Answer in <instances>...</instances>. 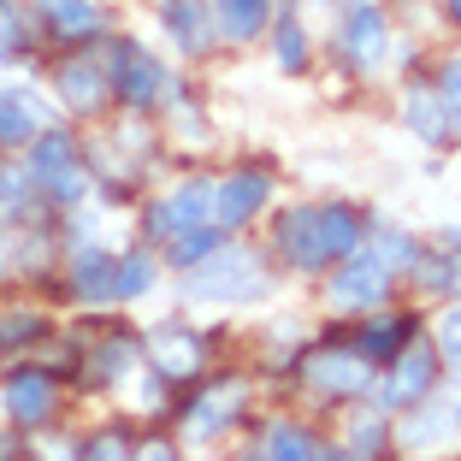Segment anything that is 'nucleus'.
<instances>
[{
	"mask_svg": "<svg viewBox=\"0 0 461 461\" xmlns=\"http://www.w3.org/2000/svg\"><path fill=\"white\" fill-rule=\"evenodd\" d=\"M278 249L296 272H326L361 249V219L349 207H290L278 219Z\"/></svg>",
	"mask_w": 461,
	"mask_h": 461,
	"instance_id": "obj_1",
	"label": "nucleus"
},
{
	"mask_svg": "<svg viewBox=\"0 0 461 461\" xmlns=\"http://www.w3.org/2000/svg\"><path fill=\"white\" fill-rule=\"evenodd\" d=\"M190 302H255L267 296V260L255 249H213L190 267Z\"/></svg>",
	"mask_w": 461,
	"mask_h": 461,
	"instance_id": "obj_2",
	"label": "nucleus"
},
{
	"mask_svg": "<svg viewBox=\"0 0 461 461\" xmlns=\"http://www.w3.org/2000/svg\"><path fill=\"white\" fill-rule=\"evenodd\" d=\"M391 296V272L379 267V255H343L338 260V278H331V308L343 313H361V308H379Z\"/></svg>",
	"mask_w": 461,
	"mask_h": 461,
	"instance_id": "obj_3",
	"label": "nucleus"
},
{
	"mask_svg": "<svg viewBox=\"0 0 461 461\" xmlns=\"http://www.w3.org/2000/svg\"><path fill=\"white\" fill-rule=\"evenodd\" d=\"M107 89L124 101V107H154V95L166 89V71L154 66L142 48H131V41H119L107 59Z\"/></svg>",
	"mask_w": 461,
	"mask_h": 461,
	"instance_id": "obj_4",
	"label": "nucleus"
},
{
	"mask_svg": "<svg viewBox=\"0 0 461 461\" xmlns=\"http://www.w3.org/2000/svg\"><path fill=\"white\" fill-rule=\"evenodd\" d=\"M30 172L48 184V195H59V202H83V166H77V142H71L66 131H48L36 142V160H30Z\"/></svg>",
	"mask_w": 461,
	"mask_h": 461,
	"instance_id": "obj_5",
	"label": "nucleus"
},
{
	"mask_svg": "<svg viewBox=\"0 0 461 461\" xmlns=\"http://www.w3.org/2000/svg\"><path fill=\"white\" fill-rule=\"evenodd\" d=\"M432 379H438V355L426 349V343H408V349H396L391 379H384L379 402L384 408H420L426 391H432Z\"/></svg>",
	"mask_w": 461,
	"mask_h": 461,
	"instance_id": "obj_6",
	"label": "nucleus"
},
{
	"mask_svg": "<svg viewBox=\"0 0 461 461\" xmlns=\"http://www.w3.org/2000/svg\"><path fill=\"white\" fill-rule=\"evenodd\" d=\"M302 379H308V391H320V396H355V391H366V361L355 349H313L308 361H302Z\"/></svg>",
	"mask_w": 461,
	"mask_h": 461,
	"instance_id": "obj_7",
	"label": "nucleus"
},
{
	"mask_svg": "<svg viewBox=\"0 0 461 461\" xmlns=\"http://www.w3.org/2000/svg\"><path fill=\"white\" fill-rule=\"evenodd\" d=\"M202 219H213V184H207V177H190V184H177V190L149 213V230L177 237V230H195Z\"/></svg>",
	"mask_w": 461,
	"mask_h": 461,
	"instance_id": "obj_8",
	"label": "nucleus"
},
{
	"mask_svg": "<svg viewBox=\"0 0 461 461\" xmlns=\"http://www.w3.org/2000/svg\"><path fill=\"white\" fill-rule=\"evenodd\" d=\"M267 195H272L267 172H237L225 184H213V225H249L267 207Z\"/></svg>",
	"mask_w": 461,
	"mask_h": 461,
	"instance_id": "obj_9",
	"label": "nucleus"
},
{
	"mask_svg": "<svg viewBox=\"0 0 461 461\" xmlns=\"http://www.w3.org/2000/svg\"><path fill=\"white\" fill-rule=\"evenodd\" d=\"M243 384L237 379H225V384H213V391H202L190 402V414H184V432L195 438V444H207V438H219L230 420H237V408H243Z\"/></svg>",
	"mask_w": 461,
	"mask_h": 461,
	"instance_id": "obj_10",
	"label": "nucleus"
},
{
	"mask_svg": "<svg viewBox=\"0 0 461 461\" xmlns=\"http://www.w3.org/2000/svg\"><path fill=\"white\" fill-rule=\"evenodd\" d=\"M202 355H207V343L184 326H160L149 338V361H154L160 379H190V373H202Z\"/></svg>",
	"mask_w": 461,
	"mask_h": 461,
	"instance_id": "obj_11",
	"label": "nucleus"
},
{
	"mask_svg": "<svg viewBox=\"0 0 461 461\" xmlns=\"http://www.w3.org/2000/svg\"><path fill=\"white\" fill-rule=\"evenodd\" d=\"M107 59H66L59 66V101L71 113H101L107 107Z\"/></svg>",
	"mask_w": 461,
	"mask_h": 461,
	"instance_id": "obj_12",
	"label": "nucleus"
},
{
	"mask_svg": "<svg viewBox=\"0 0 461 461\" xmlns=\"http://www.w3.org/2000/svg\"><path fill=\"white\" fill-rule=\"evenodd\" d=\"M54 402H59V384L48 379V373H36V366L6 379V414H13L18 426H41L54 414Z\"/></svg>",
	"mask_w": 461,
	"mask_h": 461,
	"instance_id": "obj_13",
	"label": "nucleus"
},
{
	"mask_svg": "<svg viewBox=\"0 0 461 461\" xmlns=\"http://www.w3.org/2000/svg\"><path fill=\"white\" fill-rule=\"evenodd\" d=\"M384 41H391V30H384V13H379V6H355L349 24L338 30L343 59H355V66H379V59H384Z\"/></svg>",
	"mask_w": 461,
	"mask_h": 461,
	"instance_id": "obj_14",
	"label": "nucleus"
},
{
	"mask_svg": "<svg viewBox=\"0 0 461 461\" xmlns=\"http://www.w3.org/2000/svg\"><path fill=\"white\" fill-rule=\"evenodd\" d=\"M213 6L207 0H166L160 6V18H166V30H172V41L184 48V54H207V41H213Z\"/></svg>",
	"mask_w": 461,
	"mask_h": 461,
	"instance_id": "obj_15",
	"label": "nucleus"
},
{
	"mask_svg": "<svg viewBox=\"0 0 461 461\" xmlns=\"http://www.w3.org/2000/svg\"><path fill=\"white\" fill-rule=\"evenodd\" d=\"M402 119L420 142H444L449 136V113H444V101H438V89H426V83H414L402 95Z\"/></svg>",
	"mask_w": 461,
	"mask_h": 461,
	"instance_id": "obj_16",
	"label": "nucleus"
},
{
	"mask_svg": "<svg viewBox=\"0 0 461 461\" xmlns=\"http://www.w3.org/2000/svg\"><path fill=\"white\" fill-rule=\"evenodd\" d=\"M41 13H48V30L59 41H89L101 36V13L89 0H41Z\"/></svg>",
	"mask_w": 461,
	"mask_h": 461,
	"instance_id": "obj_17",
	"label": "nucleus"
},
{
	"mask_svg": "<svg viewBox=\"0 0 461 461\" xmlns=\"http://www.w3.org/2000/svg\"><path fill=\"white\" fill-rule=\"evenodd\" d=\"M41 131V107L30 89H0V142H30Z\"/></svg>",
	"mask_w": 461,
	"mask_h": 461,
	"instance_id": "obj_18",
	"label": "nucleus"
},
{
	"mask_svg": "<svg viewBox=\"0 0 461 461\" xmlns=\"http://www.w3.org/2000/svg\"><path fill=\"white\" fill-rule=\"evenodd\" d=\"M113 267H119V260H113L107 249H83L77 267H71V290H77L83 302H113Z\"/></svg>",
	"mask_w": 461,
	"mask_h": 461,
	"instance_id": "obj_19",
	"label": "nucleus"
},
{
	"mask_svg": "<svg viewBox=\"0 0 461 461\" xmlns=\"http://www.w3.org/2000/svg\"><path fill=\"white\" fill-rule=\"evenodd\" d=\"M267 13L272 0H219V30H225V41H249L267 30Z\"/></svg>",
	"mask_w": 461,
	"mask_h": 461,
	"instance_id": "obj_20",
	"label": "nucleus"
},
{
	"mask_svg": "<svg viewBox=\"0 0 461 461\" xmlns=\"http://www.w3.org/2000/svg\"><path fill=\"white\" fill-rule=\"evenodd\" d=\"M408 320H373V326L361 331V338H355V355H361V361H391L396 349H402V338H408Z\"/></svg>",
	"mask_w": 461,
	"mask_h": 461,
	"instance_id": "obj_21",
	"label": "nucleus"
},
{
	"mask_svg": "<svg viewBox=\"0 0 461 461\" xmlns=\"http://www.w3.org/2000/svg\"><path fill=\"white\" fill-rule=\"evenodd\" d=\"M149 278H154V260L149 255H124L119 267H113V302L142 296V290H149Z\"/></svg>",
	"mask_w": 461,
	"mask_h": 461,
	"instance_id": "obj_22",
	"label": "nucleus"
},
{
	"mask_svg": "<svg viewBox=\"0 0 461 461\" xmlns=\"http://www.w3.org/2000/svg\"><path fill=\"white\" fill-rule=\"evenodd\" d=\"M267 461H320V449H313V438L302 426H278L267 444Z\"/></svg>",
	"mask_w": 461,
	"mask_h": 461,
	"instance_id": "obj_23",
	"label": "nucleus"
},
{
	"mask_svg": "<svg viewBox=\"0 0 461 461\" xmlns=\"http://www.w3.org/2000/svg\"><path fill=\"white\" fill-rule=\"evenodd\" d=\"M420 272H426V285H438V290H461V255L456 249H438L432 260H420Z\"/></svg>",
	"mask_w": 461,
	"mask_h": 461,
	"instance_id": "obj_24",
	"label": "nucleus"
},
{
	"mask_svg": "<svg viewBox=\"0 0 461 461\" xmlns=\"http://www.w3.org/2000/svg\"><path fill=\"white\" fill-rule=\"evenodd\" d=\"M213 230H202V225H195V230H177V249H172V260H177V267H195V260H202V255H213Z\"/></svg>",
	"mask_w": 461,
	"mask_h": 461,
	"instance_id": "obj_25",
	"label": "nucleus"
},
{
	"mask_svg": "<svg viewBox=\"0 0 461 461\" xmlns=\"http://www.w3.org/2000/svg\"><path fill=\"white\" fill-rule=\"evenodd\" d=\"M278 66H285V71H296V66H308V41H302V30H296V18H285V24H278Z\"/></svg>",
	"mask_w": 461,
	"mask_h": 461,
	"instance_id": "obj_26",
	"label": "nucleus"
},
{
	"mask_svg": "<svg viewBox=\"0 0 461 461\" xmlns=\"http://www.w3.org/2000/svg\"><path fill=\"white\" fill-rule=\"evenodd\" d=\"M83 461H131V438H124V432H101V438H89Z\"/></svg>",
	"mask_w": 461,
	"mask_h": 461,
	"instance_id": "obj_27",
	"label": "nucleus"
},
{
	"mask_svg": "<svg viewBox=\"0 0 461 461\" xmlns=\"http://www.w3.org/2000/svg\"><path fill=\"white\" fill-rule=\"evenodd\" d=\"M36 331H41L36 313H6V320H0V349H18V343L36 338Z\"/></svg>",
	"mask_w": 461,
	"mask_h": 461,
	"instance_id": "obj_28",
	"label": "nucleus"
},
{
	"mask_svg": "<svg viewBox=\"0 0 461 461\" xmlns=\"http://www.w3.org/2000/svg\"><path fill=\"white\" fill-rule=\"evenodd\" d=\"M373 255H379V267H384V272H402V267H414V260H420L408 237H384V243L373 249Z\"/></svg>",
	"mask_w": 461,
	"mask_h": 461,
	"instance_id": "obj_29",
	"label": "nucleus"
},
{
	"mask_svg": "<svg viewBox=\"0 0 461 461\" xmlns=\"http://www.w3.org/2000/svg\"><path fill=\"white\" fill-rule=\"evenodd\" d=\"M379 444H384V420H379V414H361V420L349 426V449H361V456H373Z\"/></svg>",
	"mask_w": 461,
	"mask_h": 461,
	"instance_id": "obj_30",
	"label": "nucleus"
},
{
	"mask_svg": "<svg viewBox=\"0 0 461 461\" xmlns=\"http://www.w3.org/2000/svg\"><path fill=\"white\" fill-rule=\"evenodd\" d=\"M438 349H444V361L461 373V308L444 313V326H438Z\"/></svg>",
	"mask_w": 461,
	"mask_h": 461,
	"instance_id": "obj_31",
	"label": "nucleus"
},
{
	"mask_svg": "<svg viewBox=\"0 0 461 461\" xmlns=\"http://www.w3.org/2000/svg\"><path fill=\"white\" fill-rule=\"evenodd\" d=\"M438 101H444V113H449V124H461V59L444 71V89H438Z\"/></svg>",
	"mask_w": 461,
	"mask_h": 461,
	"instance_id": "obj_32",
	"label": "nucleus"
},
{
	"mask_svg": "<svg viewBox=\"0 0 461 461\" xmlns=\"http://www.w3.org/2000/svg\"><path fill=\"white\" fill-rule=\"evenodd\" d=\"M124 361H131V349H124V343H101L95 366H101V373H107V379H113V373H124Z\"/></svg>",
	"mask_w": 461,
	"mask_h": 461,
	"instance_id": "obj_33",
	"label": "nucleus"
},
{
	"mask_svg": "<svg viewBox=\"0 0 461 461\" xmlns=\"http://www.w3.org/2000/svg\"><path fill=\"white\" fill-rule=\"evenodd\" d=\"M13 41H18V13H13V6H0V59H6Z\"/></svg>",
	"mask_w": 461,
	"mask_h": 461,
	"instance_id": "obj_34",
	"label": "nucleus"
},
{
	"mask_svg": "<svg viewBox=\"0 0 461 461\" xmlns=\"http://www.w3.org/2000/svg\"><path fill=\"white\" fill-rule=\"evenodd\" d=\"M131 461H177V449H172V444H142Z\"/></svg>",
	"mask_w": 461,
	"mask_h": 461,
	"instance_id": "obj_35",
	"label": "nucleus"
},
{
	"mask_svg": "<svg viewBox=\"0 0 461 461\" xmlns=\"http://www.w3.org/2000/svg\"><path fill=\"white\" fill-rule=\"evenodd\" d=\"M320 461H366L361 449H331V456H320Z\"/></svg>",
	"mask_w": 461,
	"mask_h": 461,
	"instance_id": "obj_36",
	"label": "nucleus"
},
{
	"mask_svg": "<svg viewBox=\"0 0 461 461\" xmlns=\"http://www.w3.org/2000/svg\"><path fill=\"white\" fill-rule=\"evenodd\" d=\"M456 18H461V0H456Z\"/></svg>",
	"mask_w": 461,
	"mask_h": 461,
	"instance_id": "obj_37",
	"label": "nucleus"
}]
</instances>
